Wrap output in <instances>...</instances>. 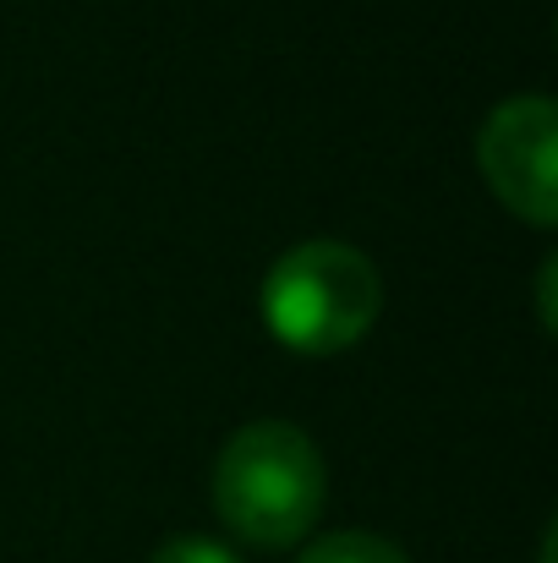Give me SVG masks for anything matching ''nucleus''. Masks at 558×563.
Returning <instances> with one entry per match:
<instances>
[{"mask_svg":"<svg viewBox=\"0 0 558 563\" xmlns=\"http://www.w3.org/2000/svg\"><path fill=\"white\" fill-rule=\"evenodd\" d=\"M329 498V465L296 421H252L214 460V509L230 537L263 553L296 548Z\"/></svg>","mask_w":558,"mask_h":563,"instance_id":"f257e3e1","label":"nucleus"},{"mask_svg":"<svg viewBox=\"0 0 558 563\" xmlns=\"http://www.w3.org/2000/svg\"><path fill=\"white\" fill-rule=\"evenodd\" d=\"M258 312L285 351L340 356L368 340L383 312L378 263L351 241H302L263 274Z\"/></svg>","mask_w":558,"mask_h":563,"instance_id":"f03ea898","label":"nucleus"},{"mask_svg":"<svg viewBox=\"0 0 558 563\" xmlns=\"http://www.w3.org/2000/svg\"><path fill=\"white\" fill-rule=\"evenodd\" d=\"M554 257H543V268H537V274H543V301H537V312H543V329H548V334H554Z\"/></svg>","mask_w":558,"mask_h":563,"instance_id":"423d86ee","label":"nucleus"},{"mask_svg":"<svg viewBox=\"0 0 558 563\" xmlns=\"http://www.w3.org/2000/svg\"><path fill=\"white\" fill-rule=\"evenodd\" d=\"M149 563H241V559L225 542H214V537H171L165 548H154Z\"/></svg>","mask_w":558,"mask_h":563,"instance_id":"39448f33","label":"nucleus"},{"mask_svg":"<svg viewBox=\"0 0 558 563\" xmlns=\"http://www.w3.org/2000/svg\"><path fill=\"white\" fill-rule=\"evenodd\" d=\"M296 563H411V559L378 531H335V537L307 542Z\"/></svg>","mask_w":558,"mask_h":563,"instance_id":"20e7f679","label":"nucleus"},{"mask_svg":"<svg viewBox=\"0 0 558 563\" xmlns=\"http://www.w3.org/2000/svg\"><path fill=\"white\" fill-rule=\"evenodd\" d=\"M558 115L548 93L504 99L477 132V165L493 197L532 230L558 224Z\"/></svg>","mask_w":558,"mask_h":563,"instance_id":"7ed1b4c3","label":"nucleus"}]
</instances>
